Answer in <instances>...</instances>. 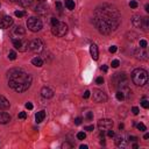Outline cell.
<instances>
[{"mask_svg": "<svg viewBox=\"0 0 149 149\" xmlns=\"http://www.w3.org/2000/svg\"><path fill=\"white\" fill-rule=\"evenodd\" d=\"M93 23L101 34H110L114 32L121 23L120 12L113 5L103 4L95 9Z\"/></svg>", "mask_w": 149, "mask_h": 149, "instance_id": "1", "label": "cell"}, {"mask_svg": "<svg viewBox=\"0 0 149 149\" xmlns=\"http://www.w3.org/2000/svg\"><path fill=\"white\" fill-rule=\"evenodd\" d=\"M8 78V85L14 91L21 93L27 91L30 87L32 84V77L30 74L25 72L21 69H12L7 74Z\"/></svg>", "mask_w": 149, "mask_h": 149, "instance_id": "2", "label": "cell"}, {"mask_svg": "<svg viewBox=\"0 0 149 149\" xmlns=\"http://www.w3.org/2000/svg\"><path fill=\"white\" fill-rule=\"evenodd\" d=\"M132 80L137 86H143L148 83V72L143 69H135L132 72Z\"/></svg>", "mask_w": 149, "mask_h": 149, "instance_id": "3", "label": "cell"}, {"mask_svg": "<svg viewBox=\"0 0 149 149\" xmlns=\"http://www.w3.org/2000/svg\"><path fill=\"white\" fill-rule=\"evenodd\" d=\"M27 27L29 30L32 32H38L42 29V21L38 18H35V17H32L27 20Z\"/></svg>", "mask_w": 149, "mask_h": 149, "instance_id": "4", "label": "cell"}, {"mask_svg": "<svg viewBox=\"0 0 149 149\" xmlns=\"http://www.w3.org/2000/svg\"><path fill=\"white\" fill-rule=\"evenodd\" d=\"M115 79H118L115 83V86L116 87H119L122 92H124V90H128V78H127V76L125 74H116L115 76Z\"/></svg>", "mask_w": 149, "mask_h": 149, "instance_id": "5", "label": "cell"}, {"mask_svg": "<svg viewBox=\"0 0 149 149\" xmlns=\"http://www.w3.org/2000/svg\"><path fill=\"white\" fill-rule=\"evenodd\" d=\"M51 33L55 35V36L62 37L64 36L66 33H68V26L63 22H58L56 26H53L51 28Z\"/></svg>", "mask_w": 149, "mask_h": 149, "instance_id": "6", "label": "cell"}, {"mask_svg": "<svg viewBox=\"0 0 149 149\" xmlns=\"http://www.w3.org/2000/svg\"><path fill=\"white\" fill-rule=\"evenodd\" d=\"M13 46L15 47V49H18L19 51H26L29 47V43L26 40H20V38H14L13 40Z\"/></svg>", "mask_w": 149, "mask_h": 149, "instance_id": "7", "label": "cell"}, {"mask_svg": "<svg viewBox=\"0 0 149 149\" xmlns=\"http://www.w3.org/2000/svg\"><path fill=\"white\" fill-rule=\"evenodd\" d=\"M93 100L95 103H105L107 100V95L104 91L95 89V90H93Z\"/></svg>", "mask_w": 149, "mask_h": 149, "instance_id": "8", "label": "cell"}, {"mask_svg": "<svg viewBox=\"0 0 149 149\" xmlns=\"http://www.w3.org/2000/svg\"><path fill=\"white\" fill-rule=\"evenodd\" d=\"M113 127V121L111 119H100L98 121V128L100 130H108Z\"/></svg>", "mask_w": 149, "mask_h": 149, "instance_id": "9", "label": "cell"}, {"mask_svg": "<svg viewBox=\"0 0 149 149\" xmlns=\"http://www.w3.org/2000/svg\"><path fill=\"white\" fill-rule=\"evenodd\" d=\"M29 49L34 53H40L42 49H43V44L40 40H33L30 43H29Z\"/></svg>", "mask_w": 149, "mask_h": 149, "instance_id": "10", "label": "cell"}, {"mask_svg": "<svg viewBox=\"0 0 149 149\" xmlns=\"http://www.w3.org/2000/svg\"><path fill=\"white\" fill-rule=\"evenodd\" d=\"M12 25H13V19L11 18V17H8V15H5V17H2V18L0 19V28L7 29Z\"/></svg>", "mask_w": 149, "mask_h": 149, "instance_id": "11", "label": "cell"}, {"mask_svg": "<svg viewBox=\"0 0 149 149\" xmlns=\"http://www.w3.org/2000/svg\"><path fill=\"white\" fill-rule=\"evenodd\" d=\"M135 56L139 59H143V61H147L148 59V53L146 51V48H141V49L136 50L135 51Z\"/></svg>", "mask_w": 149, "mask_h": 149, "instance_id": "12", "label": "cell"}, {"mask_svg": "<svg viewBox=\"0 0 149 149\" xmlns=\"http://www.w3.org/2000/svg\"><path fill=\"white\" fill-rule=\"evenodd\" d=\"M41 95H42L43 98H46V99H50V98L54 97V91H53L51 89L44 86V87H42V90H41Z\"/></svg>", "mask_w": 149, "mask_h": 149, "instance_id": "13", "label": "cell"}, {"mask_svg": "<svg viewBox=\"0 0 149 149\" xmlns=\"http://www.w3.org/2000/svg\"><path fill=\"white\" fill-rule=\"evenodd\" d=\"M90 53H91V56H92V58L94 61H97L98 59V57H99V51H98V47L92 43L91 46H90Z\"/></svg>", "mask_w": 149, "mask_h": 149, "instance_id": "14", "label": "cell"}, {"mask_svg": "<svg viewBox=\"0 0 149 149\" xmlns=\"http://www.w3.org/2000/svg\"><path fill=\"white\" fill-rule=\"evenodd\" d=\"M11 121V115L5 112H0V124H8Z\"/></svg>", "mask_w": 149, "mask_h": 149, "instance_id": "15", "label": "cell"}, {"mask_svg": "<svg viewBox=\"0 0 149 149\" xmlns=\"http://www.w3.org/2000/svg\"><path fill=\"white\" fill-rule=\"evenodd\" d=\"M35 12L44 15V14L48 13V7H47L46 5H43V4H40V5H37L36 7H35Z\"/></svg>", "mask_w": 149, "mask_h": 149, "instance_id": "16", "label": "cell"}, {"mask_svg": "<svg viewBox=\"0 0 149 149\" xmlns=\"http://www.w3.org/2000/svg\"><path fill=\"white\" fill-rule=\"evenodd\" d=\"M8 107H9V101L4 95H0V110H7Z\"/></svg>", "mask_w": 149, "mask_h": 149, "instance_id": "17", "label": "cell"}, {"mask_svg": "<svg viewBox=\"0 0 149 149\" xmlns=\"http://www.w3.org/2000/svg\"><path fill=\"white\" fill-rule=\"evenodd\" d=\"M132 23L135 26V27H142V18L140 15H134L132 19Z\"/></svg>", "mask_w": 149, "mask_h": 149, "instance_id": "18", "label": "cell"}, {"mask_svg": "<svg viewBox=\"0 0 149 149\" xmlns=\"http://www.w3.org/2000/svg\"><path fill=\"white\" fill-rule=\"evenodd\" d=\"M44 118H46V112H44V111H40V112H37L36 115H35V120H36L37 124L42 122V121L44 120Z\"/></svg>", "mask_w": 149, "mask_h": 149, "instance_id": "19", "label": "cell"}, {"mask_svg": "<svg viewBox=\"0 0 149 149\" xmlns=\"http://www.w3.org/2000/svg\"><path fill=\"white\" fill-rule=\"evenodd\" d=\"M32 64L33 65H35V66H37V68H40V66H42L43 65V61H42V58L41 57H34L33 59H32Z\"/></svg>", "mask_w": 149, "mask_h": 149, "instance_id": "20", "label": "cell"}, {"mask_svg": "<svg viewBox=\"0 0 149 149\" xmlns=\"http://www.w3.org/2000/svg\"><path fill=\"white\" fill-rule=\"evenodd\" d=\"M65 7H66L69 11L74 9V0H65Z\"/></svg>", "mask_w": 149, "mask_h": 149, "instance_id": "21", "label": "cell"}, {"mask_svg": "<svg viewBox=\"0 0 149 149\" xmlns=\"http://www.w3.org/2000/svg\"><path fill=\"white\" fill-rule=\"evenodd\" d=\"M18 2L22 6V7H28V6H30V4H32L30 0H18Z\"/></svg>", "mask_w": 149, "mask_h": 149, "instance_id": "22", "label": "cell"}, {"mask_svg": "<svg viewBox=\"0 0 149 149\" xmlns=\"http://www.w3.org/2000/svg\"><path fill=\"white\" fill-rule=\"evenodd\" d=\"M14 33H15L17 35H25L26 30H25L22 27H17V28H15V30H14Z\"/></svg>", "mask_w": 149, "mask_h": 149, "instance_id": "23", "label": "cell"}, {"mask_svg": "<svg viewBox=\"0 0 149 149\" xmlns=\"http://www.w3.org/2000/svg\"><path fill=\"white\" fill-rule=\"evenodd\" d=\"M142 21H143L142 26H143L145 30L147 32V30H148V28H149V19L148 18H143V19H142Z\"/></svg>", "mask_w": 149, "mask_h": 149, "instance_id": "24", "label": "cell"}, {"mask_svg": "<svg viewBox=\"0 0 149 149\" xmlns=\"http://www.w3.org/2000/svg\"><path fill=\"white\" fill-rule=\"evenodd\" d=\"M115 97H116L118 100H124L125 99V93L122 92V91H118V92L115 93Z\"/></svg>", "mask_w": 149, "mask_h": 149, "instance_id": "25", "label": "cell"}, {"mask_svg": "<svg viewBox=\"0 0 149 149\" xmlns=\"http://www.w3.org/2000/svg\"><path fill=\"white\" fill-rule=\"evenodd\" d=\"M115 143H116V146H124L125 145L124 143V137L122 136H118L115 139Z\"/></svg>", "mask_w": 149, "mask_h": 149, "instance_id": "26", "label": "cell"}, {"mask_svg": "<svg viewBox=\"0 0 149 149\" xmlns=\"http://www.w3.org/2000/svg\"><path fill=\"white\" fill-rule=\"evenodd\" d=\"M136 127H137V129L140 130V132H145V130H147V127H146L143 124H141V122H140V124H137V125H136Z\"/></svg>", "mask_w": 149, "mask_h": 149, "instance_id": "27", "label": "cell"}, {"mask_svg": "<svg viewBox=\"0 0 149 149\" xmlns=\"http://www.w3.org/2000/svg\"><path fill=\"white\" fill-rule=\"evenodd\" d=\"M86 137V134L84 133V132H79L78 134H77V139L78 140H84Z\"/></svg>", "mask_w": 149, "mask_h": 149, "instance_id": "28", "label": "cell"}, {"mask_svg": "<svg viewBox=\"0 0 149 149\" xmlns=\"http://www.w3.org/2000/svg\"><path fill=\"white\" fill-rule=\"evenodd\" d=\"M8 58H9V59H12V61H14V59L17 58V53H15V51H9V54H8Z\"/></svg>", "mask_w": 149, "mask_h": 149, "instance_id": "29", "label": "cell"}, {"mask_svg": "<svg viewBox=\"0 0 149 149\" xmlns=\"http://www.w3.org/2000/svg\"><path fill=\"white\" fill-rule=\"evenodd\" d=\"M141 105H142V107H143V108H148V107H149V101L147 100V99H143V100H142V103H141Z\"/></svg>", "mask_w": 149, "mask_h": 149, "instance_id": "30", "label": "cell"}, {"mask_svg": "<svg viewBox=\"0 0 149 149\" xmlns=\"http://www.w3.org/2000/svg\"><path fill=\"white\" fill-rule=\"evenodd\" d=\"M137 6H139V4H137L136 1H134V0H132V1L129 2V7H130V8H136Z\"/></svg>", "mask_w": 149, "mask_h": 149, "instance_id": "31", "label": "cell"}, {"mask_svg": "<svg viewBox=\"0 0 149 149\" xmlns=\"http://www.w3.org/2000/svg\"><path fill=\"white\" fill-rule=\"evenodd\" d=\"M120 65V62L118 61V59H114V61H112V68H118Z\"/></svg>", "mask_w": 149, "mask_h": 149, "instance_id": "32", "label": "cell"}, {"mask_svg": "<svg viewBox=\"0 0 149 149\" xmlns=\"http://www.w3.org/2000/svg\"><path fill=\"white\" fill-rule=\"evenodd\" d=\"M15 17L17 18H22L23 15H25V12H21V11H15Z\"/></svg>", "mask_w": 149, "mask_h": 149, "instance_id": "33", "label": "cell"}, {"mask_svg": "<svg viewBox=\"0 0 149 149\" xmlns=\"http://www.w3.org/2000/svg\"><path fill=\"white\" fill-rule=\"evenodd\" d=\"M147 47V41L146 40H141L140 41V48H146Z\"/></svg>", "mask_w": 149, "mask_h": 149, "instance_id": "34", "label": "cell"}, {"mask_svg": "<svg viewBox=\"0 0 149 149\" xmlns=\"http://www.w3.org/2000/svg\"><path fill=\"white\" fill-rule=\"evenodd\" d=\"M95 83H97L98 85H101V84L104 83V78H103V77H98V78L95 79Z\"/></svg>", "mask_w": 149, "mask_h": 149, "instance_id": "35", "label": "cell"}, {"mask_svg": "<svg viewBox=\"0 0 149 149\" xmlns=\"http://www.w3.org/2000/svg\"><path fill=\"white\" fill-rule=\"evenodd\" d=\"M19 119H26V116H27V114H26V112H20L19 113Z\"/></svg>", "mask_w": 149, "mask_h": 149, "instance_id": "36", "label": "cell"}, {"mask_svg": "<svg viewBox=\"0 0 149 149\" xmlns=\"http://www.w3.org/2000/svg\"><path fill=\"white\" fill-rule=\"evenodd\" d=\"M82 121H83V120H82V118H76V119H74V125L79 126V125L82 124Z\"/></svg>", "mask_w": 149, "mask_h": 149, "instance_id": "37", "label": "cell"}, {"mask_svg": "<svg viewBox=\"0 0 149 149\" xmlns=\"http://www.w3.org/2000/svg\"><path fill=\"white\" fill-rule=\"evenodd\" d=\"M62 148H72V145H70V143H68V142H64L63 145H62Z\"/></svg>", "mask_w": 149, "mask_h": 149, "instance_id": "38", "label": "cell"}, {"mask_svg": "<svg viewBox=\"0 0 149 149\" xmlns=\"http://www.w3.org/2000/svg\"><path fill=\"white\" fill-rule=\"evenodd\" d=\"M86 119H87V120H92L93 119L92 112H87V113H86Z\"/></svg>", "mask_w": 149, "mask_h": 149, "instance_id": "39", "label": "cell"}, {"mask_svg": "<svg viewBox=\"0 0 149 149\" xmlns=\"http://www.w3.org/2000/svg\"><path fill=\"white\" fill-rule=\"evenodd\" d=\"M116 49H118V48H116L115 46H112V47H110V49H108V51H110L111 54H113V53H115V51H116Z\"/></svg>", "mask_w": 149, "mask_h": 149, "instance_id": "40", "label": "cell"}, {"mask_svg": "<svg viewBox=\"0 0 149 149\" xmlns=\"http://www.w3.org/2000/svg\"><path fill=\"white\" fill-rule=\"evenodd\" d=\"M90 94H91V92H90V91H89V90H86V91H85V92H84V94H83V97H84V98H85V99H87V98H89V97H90Z\"/></svg>", "mask_w": 149, "mask_h": 149, "instance_id": "41", "label": "cell"}, {"mask_svg": "<svg viewBox=\"0 0 149 149\" xmlns=\"http://www.w3.org/2000/svg\"><path fill=\"white\" fill-rule=\"evenodd\" d=\"M132 112H133V114L137 115V114H139V112H140V110H139L137 107H133V108H132Z\"/></svg>", "mask_w": 149, "mask_h": 149, "instance_id": "42", "label": "cell"}, {"mask_svg": "<svg viewBox=\"0 0 149 149\" xmlns=\"http://www.w3.org/2000/svg\"><path fill=\"white\" fill-rule=\"evenodd\" d=\"M58 22H59V21H58V20H57L56 18H53V19H51V26H56Z\"/></svg>", "mask_w": 149, "mask_h": 149, "instance_id": "43", "label": "cell"}, {"mask_svg": "<svg viewBox=\"0 0 149 149\" xmlns=\"http://www.w3.org/2000/svg\"><path fill=\"white\" fill-rule=\"evenodd\" d=\"M25 106H26L27 110H33V104H32V103H27Z\"/></svg>", "mask_w": 149, "mask_h": 149, "instance_id": "44", "label": "cell"}, {"mask_svg": "<svg viewBox=\"0 0 149 149\" xmlns=\"http://www.w3.org/2000/svg\"><path fill=\"white\" fill-rule=\"evenodd\" d=\"M93 129H94V127H93L92 125H91V126H86V127H85V130H87V132H92Z\"/></svg>", "mask_w": 149, "mask_h": 149, "instance_id": "45", "label": "cell"}, {"mask_svg": "<svg viewBox=\"0 0 149 149\" xmlns=\"http://www.w3.org/2000/svg\"><path fill=\"white\" fill-rule=\"evenodd\" d=\"M56 7H57L58 11H61V8H62V4H61L59 1H57V2H56Z\"/></svg>", "mask_w": 149, "mask_h": 149, "instance_id": "46", "label": "cell"}, {"mask_svg": "<svg viewBox=\"0 0 149 149\" xmlns=\"http://www.w3.org/2000/svg\"><path fill=\"white\" fill-rule=\"evenodd\" d=\"M107 135H108L110 137H113V136H114V132H113V130H110V129H108V132H107Z\"/></svg>", "mask_w": 149, "mask_h": 149, "instance_id": "47", "label": "cell"}, {"mask_svg": "<svg viewBox=\"0 0 149 149\" xmlns=\"http://www.w3.org/2000/svg\"><path fill=\"white\" fill-rule=\"evenodd\" d=\"M101 70H103L104 72H107V70H108V68H107V65H103V66H101Z\"/></svg>", "mask_w": 149, "mask_h": 149, "instance_id": "48", "label": "cell"}, {"mask_svg": "<svg viewBox=\"0 0 149 149\" xmlns=\"http://www.w3.org/2000/svg\"><path fill=\"white\" fill-rule=\"evenodd\" d=\"M129 140H132V141H136L137 137H136V136H129Z\"/></svg>", "mask_w": 149, "mask_h": 149, "instance_id": "49", "label": "cell"}, {"mask_svg": "<svg viewBox=\"0 0 149 149\" xmlns=\"http://www.w3.org/2000/svg\"><path fill=\"white\" fill-rule=\"evenodd\" d=\"M79 148H80V149H87V146H86V145H82Z\"/></svg>", "mask_w": 149, "mask_h": 149, "instance_id": "50", "label": "cell"}, {"mask_svg": "<svg viewBox=\"0 0 149 149\" xmlns=\"http://www.w3.org/2000/svg\"><path fill=\"white\" fill-rule=\"evenodd\" d=\"M143 139H145V140H148V139H149V134H148V133H147V134H145Z\"/></svg>", "mask_w": 149, "mask_h": 149, "instance_id": "51", "label": "cell"}, {"mask_svg": "<svg viewBox=\"0 0 149 149\" xmlns=\"http://www.w3.org/2000/svg\"><path fill=\"white\" fill-rule=\"evenodd\" d=\"M145 8H146V12H149V5H146Z\"/></svg>", "mask_w": 149, "mask_h": 149, "instance_id": "52", "label": "cell"}, {"mask_svg": "<svg viewBox=\"0 0 149 149\" xmlns=\"http://www.w3.org/2000/svg\"><path fill=\"white\" fill-rule=\"evenodd\" d=\"M133 148H139V146H137V145H136V143H134V145H133Z\"/></svg>", "mask_w": 149, "mask_h": 149, "instance_id": "53", "label": "cell"}, {"mask_svg": "<svg viewBox=\"0 0 149 149\" xmlns=\"http://www.w3.org/2000/svg\"><path fill=\"white\" fill-rule=\"evenodd\" d=\"M119 128H120V129H122V128H124V125H122V124H120V125H119Z\"/></svg>", "mask_w": 149, "mask_h": 149, "instance_id": "54", "label": "cell"}, {"mask_svg": "<svg viewBox=\"0 0 149 149\" xmlns=\"http://www.w3.org/2000/svg\"><path fill=\"white\" fill-rule=\"evenodd\" d=\"M40 1H46V0H40Z\"/></svg>", "mask_w": 149, "mask_h": 149, "instance_id": "55", "label": "cell"}]
</instances>
